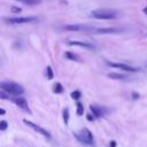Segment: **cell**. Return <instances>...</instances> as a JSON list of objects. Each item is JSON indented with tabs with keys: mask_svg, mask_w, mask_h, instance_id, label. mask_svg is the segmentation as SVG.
<instances>
[{
	"mask_svg": "<svg viewBox=\"0 0 147 147\" xmlns=\"http://www.w3.org/2000/svg\"><path fill=\"white\" fill-rule=\"evenodd\" d=\"M0 88L8 93L9 95H22L24 93V88L14 82H1L0 83Z\"/></svg>",
	"mask_w": 147,
	"mask_h": 147,
	"instance_id": "1",
	"label": "cell"
},
{
	"mask_svg": "<svg viewBox=\"0 0 147 147\" xmlns=\"http://www.w3.org/2000/svg\"><path fill=\"white\" fill-rule=\"evenodd\" d=\"M91 16L98 20H113L117 17V13L109 9H99L91 11Z\"/></svg>",
	"mask_w": 147,
	"mask_h": 147,
	"instance_id": "2",
	"label": "cell"
},
{
	"mask_svg": "<svg viewBox=\"0 0 147 147\" xmlns=\"http://www.w3.org/2000/svg\"><path fill=\"white\" fill-rule=\"evenodd\" d=\"M75 136L80 142H83L85 145H93L94 137H93V133L87 127H83L80 130V132L79 133H75Z\"/></svg>",
	"mask_w": 147,
	"mask_h": 147,
	"instance_id": "3",
	"label": "cell"
},
{
	"mask_svg": "<svg viewBox=\"0 0 147 147\" xmlns=\"http://www.w3.org/2000/svg\"><path fill=\"white\" fill-rule=\"evenodd\" d=\"M9 24H24V23H31L37 21V17L33 16H28V17H10L5 20Z\"/></svg>",
	"mask_w": 147,
	"mask_h": 147,
	"instance_id": "4",
	"label": "cell"
},
{
	"mask_svg": "<svg viewBox=\"0 0 147 147\" xmlns=\"http://www.w3.org/2000/svg\"><path fill=\"white\" fill-rule=\"evenodd\" d=\"M10 100H11L16 106H18L21 109H23L24 111H28L29 114H31V110H30V108H29V106H28V102H26V100H25L23 96H21V95H14L13 98H10Z\"/></svg>",
	"mask_w": 147,
	"mask_h": 147,
	"instance_id": "5",
	"label": "cell"
},
{
	"mask_svg": "<svg viewBox=\"0 0 147 147\" xmlns=\"http://www.w3.org/2000/svg\"><path fill=\"white\" fill-rule=\"evenodd\" d=\"M23 122L28 125V126H30L32 130H34L37 133H40L41 136H44V137H46V138H51V134H49V132L47 131V130H45L44 127H41V126H39L38 124H34L33 122H31V121H28V119H23Z\"/></svg>",
	"mask_w": 147,
	"mask_h": 147,
	"instance_id": "6",
	"label": "cell"
},
{
	"mask_svg": "<svg viewBox=\"0 0 147 147\" xmlns=\"http://www.w3.org/2000/svg\"><path fill=\"white\" fill-rule=\"evenodd\" d=\"M106 63L113 68H118V69H122L124 71H129V72H138L140 71L139 68H134V67H131V65H127V64H124V63H114V62H109V61H106Z\"/></svg>",
	"mask_w": 147,
	"mask_h": 147,
	"instance_id": "7",
	"label": "cell"
},
{
	"mask_svg": "<svg viewBox=\"0 0 147 147\" xmlns=\"http://www.w3.org/2000/svg\"><path fill=\"white\" fill-rule=\"evenodd\" d=\"M64 29L68 30V31H87V30H92V28L83 25V24H70V25H65Z\"/></svg>",
	"mask_w": 147,
	"mask_h": 147,
	"instance_id": "8",
	"label": "cell"
},
{
	"mask_svg": "<svg viewBox=\"0 0 147 147\" xmlns=\"http://www.w3.org/2000/svg\"><path fill=\"white\" fill-rule=\"evenodd\" d=\"M68 45L70 46H78V47H83V48H88V49H93L94 46L87 41H77V40H72V41H69Z\"/></svg>",
	"mask_w": 147,
	"mask_h": 147,
	"instance_id": "9",
	"label": "cell"
},
{
	"mask_svg": "<svg viewBox=\"0 0 147 147\" xmlns=\"http://www.w3.org/2000/svg\"><path fill=\"white\" fill-rule=\"evenodd\" d=\"M90 109H91L92 114H93V115H94L96 118H99V117H102V116L105 115V113H103L102 108H101V107H99V106H95V105H91V106H90Z\"/></svg>",
	"mask_w": 147,
	"mask_h": 147,
	"instance_id": "10",
	"label": "cell"
},
{
	"mask_svg": "<svg viewBox=\"0 0 147 147\" xmlns=\"http://www.w3.org/2000/svg\"><path fill=\"white\" fill-rule=\"evenodd\" d=\"M96 31H98V33H117L121 30L116 29V28H102V29H99Z\"/></svg>",
	"mask_w": 147,
	"mask_h": 147,
	"instance_id": "11",
	"label": "cell"
},
{
	"mask_svg": "<svg viewBox=\"0 0 147 147\" xmlns=\"http://www.w3.org/2000/svg\"><path fill=\"white\" fill-rule=\"evenodd\" d=\"M64 56H65L68 60H71V61H77V62L80 61L79 55H77V54L74 53V52H65V53H64Z\"/></svg>",
	"mask_w": 147,
	"mask_h": 147,
	"instance_id": "12",
	"label": "cell"
},
{
	"mask_svg": "<svg viewBox=\"0 0 147 147\" xmlns=\"http://www.w3.org/2000/svg\"><path fill=\"white\" fill-rule=\"evenodd\" d=\"M108 77H109V78H113V79H121V80H123V79H126V78H127L125 75L117 74V72H110V74H108Z\"/></svg>",
	"mask_w": 147,
	"mask_h": 147,
	"instance_id": "13",
	"label": "cell"
},
{
	"mask_svg": "<svg viewBox=\"0 0 147 147\" xmlns=\"http://www.w3.org/2000/svg\"><path fill=\"white\" fill-rule=\"evenodd\" d=\"M63 90H64V88H63V86H62L61 83H55L54 86H53V92H54V93H57V94H59V93H62Z\"/></svg>",
	"mask_w": 147,
	"mask_h": 147,
	"instance_id": "14",
	"label": "cell"
},
{
	"mask_svg": "<svg viewBox=\"0 0 147 147\" xmlns=\"http://www.w3.org/2000/svg\"><path fill=\"white\" fill-rule=\"evenodd\" d=\"M46 77H47V79H53V77H54L53 69L51 67H47L46 68Z\"/></svg>",
	"mask_w": 147,
	"mask_h": 147,
	"instance_id": "15",
	"label": "cell"
},
{
	"mask_svg": "<svg viewBox=\"0 0 147 147\" xmlns=\"http://www.w3.org/2000/svg\"><path fill=\"white\" fill-rule=\"evenodd\" d=\"M63 121H64V124L69 123V109L68 108H64L63 110Z\"/></svg>",
	"mask_w": 147,
	"mask_h": 147,
	"instance_id": "16",
	"label": "cell"
},
{
	"mask_svg": "<svg viewBox=\"0 0 147 147\" xmlns=\"http://www.w3.org/2000/svg\"><path fill=\"white\" fill-rule=\"evenodd\" d=\"M70 96H71L74 100H78V99L82 96V93H80L79 91H74V92L70 94Z\"/></svg>",
	"mask_w": 147,
	"mask_h": 147,
	"instance_id": "17",
	"label": "cell"
},
{
	"mask_svg": "<svg viewBox=\"0 0 147 147\" xmlns=\"http://www.w3.org/2000/svg\"><path fill=\"white\" fill-rule=\"evenodd\" d=\"M83 113H84V107H83V105L80 102H78L77 103V115L78 116H82Z\"/></svg>",
	"mask_w": 147,
	"mask_h": 147,
	"instance_id": "18",
	"label": "cell"
},
{
	"mask_svg": "<svg viewBox=\"0 0 147 147\" xmlns=\"http://www.w3.org/2000/svg\"><path fill=\"white\" fill-rule=\"evenodd\" d=\"M22 2H24L26 5H39L41 2V0H22Z\"/></svg>",
	"mask_w": 147,
	"mask_h": 147,
	"instance_id": "19",
	"label": "cell"
},
{
	"mask_svg": "<svg viewBox=\"0 0 147 147\" xmlns=\"http://www.w3.org/2000/svg\"><path fill=\"white\" fill-rule=\"evenodd\" d=\"M7 127H8V123H7L6 121H1V122H0V130H1V131H5Z\"/></svg>",
	"mask_w": 147,
	"mask_h": 147,
	"instance_id": "20",
	"label": "cell"
},
{
	"mask_svg": "<svg viewBox=\"0 0 147 147\" xmlns=\"http://www.w3.org/2000/svg\"><path fill=\"white\" fill-rule=\"evenodd\" d=\"M10 11H11V13H16V14H18V13H21V11H22V8L13 6V7L10 8Z\"/></svg>",
	"mask_w": 147,
	"mask_h": 147,
	"instance_id": "21",
	"label": "cell"
},
{
	"mask_svg": "<svg viewBox=\"0 0 147 147\" xmlns=\"http://www.w3.org/2000/svg\"><path fill=\"white\" fill-rule=\"evenodd\" d=\"M86 118H87V121L93 122V121H94V118H95V116H94L93 114H92V115H91V114H87V115H86Z\"/></svg>",
	"mask_w": 147,
	"mask_h": 147,
	"instance_id": "22",
	"label": "cell"
},
{
	"mask_svg": "<svg viewBox=\"0 0 147 147\" xmlns=\"http://www.w3.org/2000/svg\"><path fill=\"white\" fill-rule=\"evenodd\" d=\"M132 98H133L134 100H137V99L139 98V94H138V93H136V92H133V93H132Z\"/></svg>",
	"mask_w": 147,
	"mask_h": 147,
	"instance_id": "23",
	"label": "cell"
},
{
	"mask_svg": "<svg viewBox=\"0 0 147 147\" xmlns=\"http://www.w3.org/2000/svg\"><path fill=\"white\" fill-rule=\"evenodd\" d=\"M110 147H116V141H110Z\"/></svg>",
	"mask_w": 147,
	"mask_h": 147,
	"instance_id": "24",
	"label": "cell"
},
{
	"mask_svg": "<svg viewBox=\"0 0 147 147\" xmlns=\"http://www.w3.org/2000/svg\"><path fill=\"white\" fill-rule=\"evenodd\" d=\"M5 113H6V110H5L3 108H1V109H0V114H1V115H3Z\"/></svg>",
	"mask_w": 147,
	"mask_h": 147,
	"instance_id": "25",
	"label": "cell"
},
{
	"mask_svg": "<svg viewBox=\"0 0 147 147\" xmlns=\"http://www.w3.org/2000/svg\"><path fill=\"white\" fill-rule=\"evenodd\" d=\"M144 13L147 15V7H145V8H144Z\"/></svg>",
	"mask_w": 147,
	"mask_h": 147,
	"instance_id": "26",
	"label": "cell"
},
{
	"mask_svg": "<svg viewBox=\"0 0 147 147\" xmlns=\"http://www.w3.org/2000/svg\"><path fill=\"white\" fill-rule=\"evenodd\" d=\"M15 1H22V0H15Z\"/></svg>",
	"mask_w": 147,
	"mask_h": 147,
	"instance_id": "27",
	"label": "cell"
}]
</instances>
